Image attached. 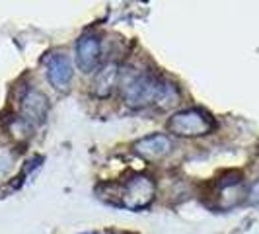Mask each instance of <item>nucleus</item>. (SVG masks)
Returning <instances> with one entry per match:
<instances>
[{"label":"nucleus","instance_id":"5","mask_svg":"<svg viewBox=\"0 0 259 234\" xmlns=\"http://www.w3.org/2000/svg\"><path fill=\"white\" fill-rule=\"evenodd\" d=\"M47 109H49L47 96L35 88L27 90L26 96L22 98V117L27 125H41L47 117Z\"/></svg>","mask_w":259,"mask_h":234},{"label":"nucleus","instance_id":"6","mask_svg":"<svg viewBox=\"0 0 259 234\" xmlns=\"http://www.w3.org/2000/svg\"><path fill=\"white\" fill-rule=\"evenodd\" d=\"M100 57H102V45H100L98 37L84 35L78 39L76 63L82 72H94L100 65Z\"/></svg>","mask_w":259,"mask_h":234},{"label":"nucleus","instance_id":"1","mask_svg":"<svg viewBox=\"0 0 259 234\" xmlns=\"http://www.w3.org/2000/svg\"><path fill=\"white\" fill-rule=\"evenodd\" d=\"M162 88H164V82H160L158 78L150 74H133L123 80L121 94L129 107L143 109V107L158 104Z\"/></svg>","mask_w":259,"mask_h":234},{"label":"nucleus","instance_id":"8","mask_svg":"<svg viewBox=\"0 0 259 234\" xmlns=\"http://www.w3.org/2000/svg\"><path fill=\"white\" fill-rule=\"evenodd\" d=\"M121 76V70L117 63H107L96 72V80H94V94L98 98H109L117 86V80Z\"/></svg>","mask_w":259,"mask_h":234},{"label":"nucleus","instance_id":"9","mask_svg":"<svg viewBox=\"0 0 259 234\" xmlns=\"http://www.w3.org/2000/svg\"><path fill=\"white\" fill-rule=\"evenodd\" d=\"M180 104V92L174 84L169 82H164V88H162V94H160V100H158V107L160 109H168V107H174V105Z\"/></svg>","mask_w":259,"mask_h":234},{"label":"nucleus","instance_id":"11","mask_svg":"<svg viewBox=\"0 0 259 234\" xmlns=\"http://www.w3.org/2000/svg\"><path fill=\"white\" fill-rule=\"evenodd\" d=\"M247 195H249V203H251V205H257L259 207V178L253 182V185L249 187V193Z\"/></svg>","mask_w":259,"mask_h":234},{"label":"nucleus","instance_id":"2","mask_svg":"<svg viewBox=\"0 0 259 234\" xmlns=\"http://www.w3.org/2000/svg\"><path fill=\"white\" fill-rule=\"evenodd\" d=\"M166 127H168L169 133H174L178 137L191 139V137L208 135L214 129V121L201 109H183V111H178L176 115L169 117Z\"/></svg>","mask_w":259,"mask_h":234},{"label":"nucleus","instance_id":"7","mask_svg":"<svg viewBox=\"0 0 259 234\" xmlns=\"http://www.w3.org/2000/svg\"><path fill=\"white\" fill-rule=\"evenodd\" d=\"M171 150V141L166 135H148L135 143V152L146 160H160Z\"/></svg>","mask_w":259,"mask_h":234},{"label":"nucleus","instance_id":"3","mask_svg":"<svg viewBox=\"0 0 259 234\" xmlns=\"http://www.w3.org/2000/svg\"><path fill=\"white\" fill-rule=\"evenodd\" d=\"M154 199V183L146 176H135L121 189V205L129 211L148 207Z\"/></svg>","mask_w":259,"mask_h":234},{"label":"nucleus","instance_id":"4","mask_svg":"<svg viewBox=\"0 0 259 234\" xmlns=\"http://www.w3.org/2000/svg\"><path fill=\"white\" fill-rule=\"evenodd\" d=\"M45 68H47V78H49L51 86L57 90H65L74 74L70 59L65 53H51L45 61Z\"/></svg>","mask_w":259,"mask_h":234},{"label":"nucleus","instance_id":"10","mask_svg":"<svg viewBox=\"0 0 259 234\" xmlns=\"http://www.w3.org/2000/svg\"><path fill=\"white\" fill-rule=\"evenodd\" d=\"M14 164V156L8 148H0V178L6 176Z\"/></svg>","mask_w":259,"mask_h":234}]
</instances>
